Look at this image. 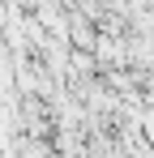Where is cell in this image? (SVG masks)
<instances>
[{
	"mask_svg": "<svg viewBox=\"0 0 154 158\" xmlns=\"http://www.w3.org/2000/svg\"><path fill=\"white\" fill-rule=\"evenodd\" d=\"M94 60H99L103 73H120V69H133L128 64V34H103L94 43Z\"/></svg>",
	"mask_w": 154,
	"mask_h": 158,
	"instance_id": "1",
	"label": "cell"
}]
</instances>
